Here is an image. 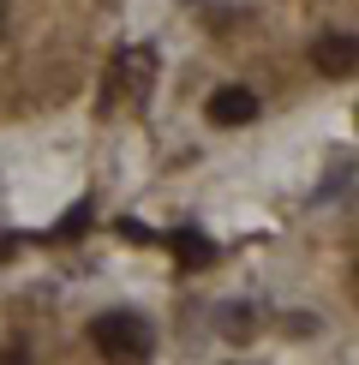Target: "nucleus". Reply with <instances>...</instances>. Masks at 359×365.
<instances>
[{"mask_svg": "<svg viewBox=\"0 0 359 365\" xmlns=\"http://www.w3.org/2000/svg\"><path fill=\"white\" fill-rule=\"evenodd\" d=\"M209 126H246V120H258V96H251L246 84H228V90H216L209 96Z\"/></svg>", "mask_w": 359, "mask_h": 365, "instance_id": "3", "label": "nucleus"}, {"mask_svg": "<svg viewBox=\"0 0 359 365\" xmlns=\"http://www.w3.org/2000/svg\"><path fill=\"white\" fill-rule=\"evenodd\" d=\"M156 48L150 42H132V48H120V60H114V72H108V90L114 96H132V102H144L150 96V84H156Z\"/></svg>", "mask_w": 359, "mask_h": 365, "instance_id": "2", "label": "nucleus"}, {"mask_svg": "<svg viewBox=\"0 0 359 365\" xmlns=\"http://www.w3.org/2000/svg\"><path fill=\"white\" fill-rule=\"evenodd\" d=\"M90 341H96V354H108V359H150L156 329H150L144 312H102L96 324H90Z\"/></svg>", "mask_w": 359, "mask_h": 365, "instance_id": "1", "label": "nucleus"}, {"mask_svg": "<svg viewBox=\"0 0 359 365\" xmlns=\"http://www.w3.org/2000/svg\"><path fill=\"white\" fill-rule=\"evenodd\" d=\"M323 78H353V36L341 30V36H318V48H311Z\"/></svg>", "mask_w": 359, "mask_h": 365, "instance_id": "4", "label": "nucleus"}, {"mask_svg": "<svg viewBox=\"0 0 359 365\" xmlns=\"http://www.w3.org/2000/svg\"><path fill=\"white\" fill-rule=\"evenodd\" d=\"M156 246H174V257L180 264H216V246L198 234V227H180V234H162Z\"/></svg>", "mask_w": 359, "mask_h": 365, "instance_id": "5", "label": "nucleus"}, {"mask_svg": "<svg viewBox=\"0 0 359 365\" xmlns=\"http://www.w3.org/2000/svg\"><path fill=\"white\" fill-rule=\"evenodd\" d=\"M0 30H6V6H0Z\"/></svg>", "mask_w": 359, "mask_h": 365, "instance_id": "7", "label": "nucleus"}, {"mask_svg": "<svg viewBox=\"0 0 359 365\" xmlns=\"http://www.w3.org/2000/svg\"><path fill=\"white\" fill-rule=\"evenodd\" d=\"M84 227H90V204H72L66 216H60V227H54V240H78Z\"/></svg>", "mask_w": 359, "mask_h": 365, "instance_id": "6", "label": "nucleus"}]
</instances>
